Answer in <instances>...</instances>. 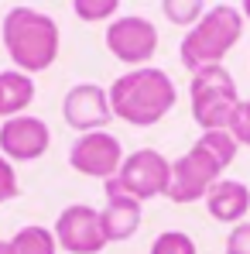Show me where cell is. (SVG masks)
I'll return each instance as SVG.
<instances>
[{
	"label": "cell",
	"mask_w": 250,
	"mask_h": 254,
	"mask_svg": "<svg viewBox=\"0 0 250 254\" xmlns=\"http://www.w3.org/2000/svg\"><path fill=\"white\" fill-rule=\"evenodd\" d=\"M69 165L79 172V175H89V179H113L120 165H124V148L120 141L110 134V130H89V134H79L69 148Z\"/></svg>",
	"instance_id": "ba28073f"
},
{
	"label": "cell",
	"mask_w": 250,
	"mask_h": 254,
	"mask_svg": "<svg viewBox=\"0 0 250 254\" xmlns=\"http://www.w3.org/2000/svg\"><path fill=\"white\" fill-rule=\"evenodd\" d=\"M226 254H250V220L237 223L226 237Z\"/></svg>",
	"instance_id": "ffe728a7"
},
{
	"label": "cell",
	"mask_w": 250,
	"mask_h": 254,
	"mask_svg": "<svg viewBox=\"0 0 250 254\" xmlns=\"http://www.w3.org/2000/svg\"><path fill=\"white\" fill-rule=\"evenodd\" d=\"M189 103H192V121L202 130H226L240 103V93H237L233 76L223 65H209V69L192 72Z\"/></svg>",
	"instance_id": "5b68a950"
},
{
	"label": "cell",
	"mask_w": 250,
	"mask_h": 254,
	"mask_svg": "<svg viewBox=\"0 0 250 254\" xmlns=\"http://www.w3.org/2000/svg\"><path fill=\"white\" fill-rule=\"evenodd\" d=\"M35 100V79L21 69H3L0 72V117H17L31 107Z\"/></svg>",
	"instance_id": "5bb4252c"
},
{
	"label": "cell",
	"mask_w": 250,
	"mask_h": 254,
	"mask_svg": "<svg viewBox=\"0 0 250 254\" xmlns=\"http://www.w3.org/2000/svg\"><path fill=\"white\" fill-rule=\"evenodd\" d=\"M106 93H110L113 117H120L134 127L158 124L161 117H168V110L178 100V89L171 83V76L165 69H154V65H141V69H130L124 76H117Z\"/></svg>",
	"instance_id": "7a4b0ae2"
},
{
	"label": "cell",
	"mask_w": 250,
	"mask_h": 254,
	"mask_svg": "<svg viewBox=\"0 0 250 254\" xmlns=\"http://www.w3.org/2000/svg\"><path fill=\"white\" fill-rule=\"evenodd\" d=\"M151 254H196V241L182 230H165V234L154 237Z\"/></svg>",
	"instance_id": "e0dca14e"
},
{
	"label": "cell",
	"mask_w": 250,
	"mask_h": 254,
	"mask_svg": "<svg viewBox=\"0 0 250 254\" xmlns=\"http://www.w3.org/2000/svg\"><path fill=\"white\" fill-rule=\"evenodd\" d=\"M55 241L69 254H100L110 244L106 234H103V223H100V210H93L86 203H72L58 213Z\"/></svg>",
	"instance_id": "9c48e42d"
},
{
	"label": "cell",
	"mask_w": 250,
	"mask_h": 254,
	"mask_svg": "<svg viewBox=\"0 0 250 254\" xmlns=\"http://www.w3.org/2000/svg\"><path fill=\"white\" fill-rule=\"evenodd\" d=\"M161 10L171 24L192 28L202 14H206V0H161Z\"/></svg>",
	"instance_id": "2e32d148"
},
{
	"label": "cell",
	"mask_w": 250,
	"mask_h": 254,
	"mask_svg": "<svg viewBox=\"0 0 250 254\" xmlns=\"http://www.w3.org/2000/svg\"><path fill=\"white\" fill-rule=\"evenodd\" d=\"M117 7H120V0H72V10H76V17L79 21H110L113 14H117Z\"/></svg>",
	"instance_id": "ac0fdd59"
},
{
	"label": "cell",
	"mask_w": 250,
	"mask_h": 254,
	"mask_svg": "<svg viewBox=\"0 0 250 254\" xmlns=\"http://www.w3.org/2000/svg\"><path fill=\"white\" fill-rule=\"evenodd\" d=\"M58 251V241H55V230L48 227H21L14 237H10V254H55Z\"/></svg>",
	"instance_id": "9a60e30c"
},
{
	"label": "cell",
	"mask_w": 250,
	"mask_h": 254,
	"mask_svg": "<svg viewBox=\"0 0 250 254\" xmlns=\"http://www.w3.org/2000/svg\"><path fill=\"white\" fill-rule=\"evenodd\" d=\"M226 130L233 134L237 144H247V148H250V100H240V103H237V110H233V117H230V127H226Z\"/></svg>",
	"instance_id": "d6986e66"
},
{
	"label": "cell",
	"mask_w": 250,
	"mask_h": 254,
	"mask_svg": "<svg viewBox=\"0 0 250 254\" xmlns=\"http://www.w3.org/2000/svg\"><path fill=\"white\" fill-rule=\"evenodd\" d=\"M106 48L113 59H120L124 65H148L151 55L158 52V28L141 17V14H127L106 24Z\"/></svg>",
	"instance_id": "52a82bcc"
},
{
	"label": "cell",
	"mask_w": 250,
	"mask_h": 254,
	"mask_svg": "<svg viewBox=\"0 0 250 254\" xmlns=\"http://www.w3.org/2000/svg\"><path fill=\"white\" fill-rule=\"evenodd\" d=\"M240 10H244V17L250 21V0H244V7H240Z\"/></svg>",
	"instance_id": "603a6c76"
},
{
	"label": "cell",
	"mask_w": 250,
	"mask_h": 254,
	"mask_svg": "<svg viewBox=\"0 0 250 254\" xmlns=\"http://www.w3.org/2000/svg\"><path fill=\"white\" fill-rule=\"evenodd\" d=\"M14 196H17V175H14V165L0 155V203H7Z\"/></svg>",
	"instance_id": "44dd1931"
},
{
	"label": "cell",
	"mask_w": 250,
	"mask_h": 254,
	"mask_svg": "<svg viewBox=\"0 0 250 254\" xmlns=\"http://www.w3.org/2000/svg\"><path fill=\"white\" fill-rule=\"evenodd\" d=\"M244 10L230 7V3H219L206 10L182 38V65L189 72H199L209 65H223V59L230 55V48L244 38Z\"/></svg>",
	"instance_id": "277c9868"
},
{
	"label": "cell",
	"mask_w": 250,
	"mask_h": 254,
	"mask_svg": "<svg viewBox=\"0 0 250 254\" xmlns=\"http://www.w3.org/2000/svg\"><path fill=\"white\" fill-rule=\"evenodd\" d=\"M240 144L233 141L230 130H202V137L171 162V182H168V199L171 203H199L206 192L223 179V172L233 165Z\"/></svg>",
	"instance_id": "6da1fadb"
},
{
	"label": "cell",
	"mask_w": 250,
	"mask_h": 254,
	"mask_svg": "<svg viewBox=\"0 0 250 254\" xmlns=\"http://www.w3.org/2000/svg\"><path fill=\"white\" fill-rule=\"evenodd\" d=\"M103 189H106V206L100 210V223H103L106 241L110 244L113 241H130L141 227V203L120 189L117 179H106Z\"/></svg>",
	"instance_id": "7c38bea8"
},
{
	"label": "cell",
	"mask_w": 250,
	"mask_h": 254,
	"mask_svg": "<svg viewBox=\"0 0 250 254\" xmlns=\"http://www.w3.org/2000/svg\"><path fill=\"white\" fill-rule=\"evenodd\" d=\"M113 179L120 182L124 192H130L137 203H144V199H154V196L168 192L171 162L154 148H137V151H130L124 158V165H120V172Z\"/></svg>",
	"instance_id": "8992f818"
},
{
	"label": "cell",
	"mask_w": 250,
	"mask_h": 254,
	"mask_svg": "<svg viewBox=\"0 0 250 254\" xmlns=\"http://www.w3.org/2000/svg\"><path fill=\"white\" fill-rule=\"evenodd\" d=\"M62 117L72 130H103L113 121V107H110V93L96 83H76L65 100H62Z\"/></svg>",
	"instance_id": "30bf717a"
},
{
	"label": "cell",
	"mask_w": 250,
	"mask_h": 254,
	"mask_svg": "<svg viewBox=\"0 0 250 254\" xmlns=\"http://www.w3.org/2000/svg\"><path fill=\"white\" fill-rule=\"evenodd\" d=\"M206 210L212 220L219 223H244V216L250 213V189L240 179H219L206 192Z\"/></svg>",
	"instance_id": "4fadbf2b"
},
{
	"label": "cell",
	"mask_w": 250,
	"mask_h": 254,
	"mask_svg": "<svg viewBox=\"0 0 250 254\" xmlns=\"http://www.w3.org/2000/svg\"><path fill=\"white\" fill-rule=\"evenodd\" d=\"M0 254H10V241H0Z\"/></svg>",
	"instance_id": "7402d4cb"
},
{
	"label": "cell",
	"mask_w": 250,
	"mask_h": 254,
	"mask_svg": "<svg viewBox=\"0 0 250 254\" xmlns=\"http://www.w3.org/2000/svg\"><path fill=\"white\" fill-rule=\"evenodd\" d=\"M48 144H51L48 124L31 117V114L7 117L0 124V151L7 162H35L48 151Z\"/></svg>",
	"instance_id": "8fae6325"
},
{
	"label": "cell",
	"mask_w": 250,
	"mask_h": 254,
	"mask_svg": "<svg viewBox=\"0 0 250 254\" xmlns=\"http://www.w3.org/2000/svg\"><path fill=\"white\" fill-rule=\"evenodd\" d=\"M3 48L21 72H45L58 59V24L35 7H14L0 28Z\"/></svg>",
	"instance_id": "3957f363"
}]
</instances>
